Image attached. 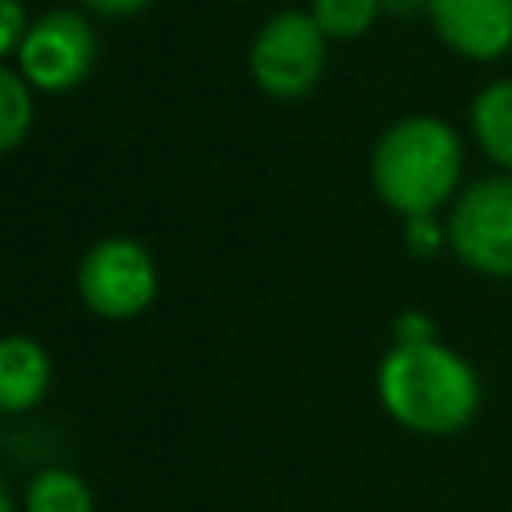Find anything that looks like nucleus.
Returning a JSON list of instances; mask_svg holds the SVG:
<instances>
[{
  "mask_svg": "<svg viewBox=\"0 0 512 512\" xmlns=\"http://www.w3.org/2000/svg\"><path fill=\"white\" fill-rule=\"evenodd\" d=\"M92 488L72 468H44L24 488V512H92Z\"/></svg>",
  "mask_w": 512,
  "mask_h": 512,
  "instance_id": "nucleus-10",
  "label": "nucleus"
},
{
  "mask_svg": "<svg viewBox=\"0 0 512 512\" xmlns=\"http://www.w3.org/2000/svg\"><path fill=\"white\" fill-rule=\"evenodd\" d=\"M432 32L464 60H500L512 52V0H428Z\"/></svg>",
  "mask_w": 512,
  "mask_h": 512,
  "instance_id": "nucleus-7",
  "label": "nucleus"
},
{
  "mask_svg": "<svg viewBox=\"0 0 512 512\" xmlns=\"http://www.w3.org/2000/svg\"><path fill=\"white\" fill-rule=\"evenodd\" d=\"M464 148L448 120L440 116H404L372 148L368 176L376 196L408 216H432L460 188Z\"/></svg>",
  "mask_w": 512,
  "mask_h": 512,
  "instance_id": "nucleus-2",
  "label": "nucleus"
},
{
  "mask_svg": "<svg viewBox=\"0 0 512 512\" xmlns=\"http://www.w3.org/2000/svg\"><path fill=\"white\" fill-rule=\"evenodd\" d=\"M404 244L412 256H436L440 244H448V228H440L432 216H408L404 220Z\"/></svg>",
  "mask_w": 512,
  "mask_h": 512,
  "instance_id": "nucleus-13",
  "label": "nucleus"
},
{
  "mask_svg": "<svg viewBox=\"0 0 512 512\" xmlns=\"http://www.w3.org/2000/svg\"><path fill=\"white\" fill-rule=\"evenodd\" d=\"M32 128V84L0 64V156L20 148Z\"/></svg>",
  "mask_w": 512,
  "mask_h": 512,
  "instance_id": "nucleus-11",
  "label": "nucleus"
},
{
  "mask_svg": "<svg viewBox=\"0 0 512 512\" xmlns=\"http://www.w3.org/2000/svg\"><path fill=\"white\" fill-rule=\"evenodd\" d=\"M16 72L36 92H68L88 80L96 68V32L76 12H44L28 24V36L16 52Z\"/></svg>",
  "mask_w": 512,
  "mask_h": 512,
  "instance_id": "nucleus-6",
  "label": "nucleus"
},
{
  "mask_svg": "<svg viewBox=\"0 0 512 512\" xmlns=\"http://www.w3.org/2000/svg\"><path fill=\"white\" fill-rule=\"evenodd\" d=\"M88 12L96 16H136L140 8H148L152 0H80Z\"/></svg>",
  "mask_w": 512,
  "mask_h": 512,
  "instance_id": "nucleus-16",
  "label": "nucleus"
},
{
  "mask_svg": "<svg viewBox=\"0 0 512 512\" xmlns=\"http://www.w3.org/2000/svg\"><path fill=\"white\" fill-rule=\"evenodd\" d=\"M28 24L32 20H28L20 0H0V64L20 52V44L28 36Z\"/></svg>",
  "mask_w": 512,
  "mask_h": 512,
  "instance_id": "nucleus-14",
  "label": "nucleus"
},
{
  "mask_svg": "<svg viewBox=\"0 0 512 512\" xmlns=\"http://www.w3.org/2000/svg\"><path fill=\"white\" fill-rule=\"evenodd\" d=\"M0 512H20L16 504H12V496H8V488L0 484Z\"/></svg>",
  "mask_w": 512,
  "mask_h": 512,
  "instance_id": "nucleus-18",
  "label": "nucleus"
},
{
  "mask_svg": "<svg viewBox=\"0 0 512 512\" xmlns=\"http://www.w3.org/2000/svg\"><path fill=\"white\" fill-rule=\"evenodd\" d=\"M472 136L488 160L512 172V80H492L472 100Z\"/></svg>",
  "mask_w": 512,
  "mask_h": 512,
  "instance_id": "nucleus-9",
  "label": "nucleus"
},
{
  "mask_svg": "<svg viewBox=\"0 0 512 512\" xmlns=\"http://www.w3.org/2000/svg\"><path fill=\"white\" fill-rule=\"evenodd\" d=\"M156 260L132 236H108L92 244L80 260L76 288L92 316L132 320L156 300Z\"/></svg>",
  "mask_w": 512,
  "mask_h": 512,
  "instance_id": "nucleus-5",
  "label": "nucleus"
},
{
  "mask_svg": "<svg viewBox=\"0 0 512 512\" xmlns=\"http://www.w3.org/2000/svg\"><path fill=\"white\" fill-rule=\"evenodd\" d=\"M328 64V36L316 28L312 12L284 8L268 16L248 48V72L260 92L272 100H300L308 96Z\"/></svg>",
  "mask_w": 512,
  "mask_h": 512,
  "instance_id": "nucleus-3",
  "label": "nucleus"
},
{
  "mask_svg": "<svg viewBox=\"0 0 512 512\" xmlns=\"http://www.w3.org/2000/svg\"><path fill=\"white\" fill-rule=\"evenodd\" d=\"M448 248L484 276H512V172L468 184L448 212Z\"/></svg>",
  "mask_w": 512,
  "mask_h": 512,
  "instance_id": "nucleus-4",
  "label": "nucleus"
},
{
  "mask_svg": "<svg viewBox=\"0 0 512 512\" xmlns=\"http://www.w3.org/2000/svg\"><path fill=\"white\" fill-rule=\"evenodd\" d=\"M420 340H436L432 320L420 312H400L392 324V344H420Z\"/></svg>",
  "mask_w": 512,
  "mask_h": 512,
  "instance_id": "nucleus-15",
  "label": "nucleus"
},
{
  "mask_svg": "<svg viewBox=\"0 0 512 512\" xmlns=\"http://www.w3.org/2000/svg\"><path fill=\"white\" fill-rule=\"evenodd\" d=\"M308 12L328 40H352L376 24L380 0H312Z\"/></svg>",
  "mask_w": 512,
  "mask_h": 512,
  "instance_id": "nucleus-12",
  "label": "nucleus"
},
{
  "mask_svg": "<svg viewBox=\"0 0 512 512\" xmlns=\"http://www.w3.org/2000/svg\"><path fill=\"white\" fill-rule=\"evenodd\" d=\"M380 8H388V12H416V8H428V0H380Z\"/></svg>",
  "mask_w": 512,
  "mask_h": 512,
  "instance_id": "nucleus-17",
  "label": "nucleus"
},
{
  "mask_svg": "<svg viewBox=\"0 0 512 512\" xmlns=\"http://www.w3.org/2000/svg\"><path fill=\"white\" fill-rule=\"evenodd\" d=\"M52 384V360L32 336L0 340V412H28Z\"/></svg>",
  "mask_w": 512,
  "mask_h": 512,
  "instance_id": "nucleus-8",
  "label": "nucleus"
},
{
  "mask_svg": "<svg viewBox=\"0 0 512 512\" xmlns=\"http://www.w3.org/2000/svg\"><path fill=\"white\" fill-rule=\"evenodd\" d=\"M384 412L420 436H448L472 424L480 408V380L472 364L440 340L392 344L376 368Z\"/></svg>",
  "mask_w": 512,
  "mask_h": 512,
  "instance_id": "nucleus-1",
  "label": "nucleus"
}]
</instances>
